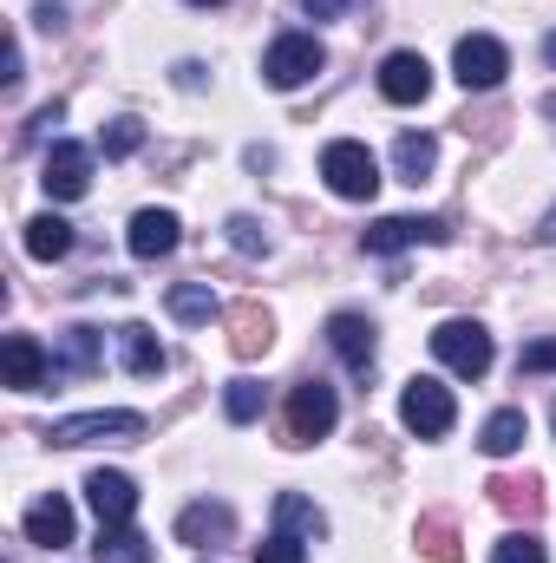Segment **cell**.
<instances>
[{
	"label": "cell",
	"mask_w": 556,
	"mask_h": 563,
	"mask_svg": "<svg viewBox=\"0 0 556 563\" xmlns=\"http://www.w3.org/2000/svg\"><path fill=\"white\" fill-rule=\"evenodd\" d=\"M321 66H327V53H321L314 33H281L276 46H269V59H263V79H269L276 92H294V86H308Z\"/></svg>",
	"instance_id": "cell-4"
},
{
	"label": "cell",
	"mask_w": 556,
	"mask_h": 563,
	"mask_svg": "<svg viewBox=\"0 0 556 563\" xmlns=\"http://www.w3.org/2000/svg\"><path fill=\"white\" fill-rule=\"evenodd\" d=\"M119 361H125V374H164V347H157V334L144 321L119 328Z\"/></svg>",
	"instance_id": "cell-18"
},
{
	"label": "cell",
	"mask_w": 556,
	"mask_h": 563,
	"mask_svg": "<svg viewBox=\"0 0 556 563\" xmlns=\"http://www.w3.org/2000/svg\"><path fill=\"white\" fill-rule=\"evenodd\" d=\"M524 374H544V367H556V341H537V347H524V361H518Z\"/></svg>",
	"instance_id": "cell-33"
},
{
	"label": "cell",
	"mask_w": 556,
	"mask_h": 563,
	"mask_svg": "<svg viewBox=\"0 0 556 563\" xmlns=\"http://www.w3.org/2000/svg\"><path fill=\"white\" fill-rule=\"evenodd\" d=\"M92 558L99 563H151V538H138L132 525H99V544H92Z\"/></svg>",
	"instance_id": "cell-20"
},
{
	"label": "cell",
	"mask_w": 556,
	"mask_h": 563,
	"mask_svg": "<svg viewBox=\"0 0 556 563\" xmlns=\"http://www.w3.org/2000/svg\"><path fill=\"white\" fill-rule=\"evenodd\" d=\"M334 420H341L334 387H327V380H294V394H288V445H314V439H327Z\"/></svg>",
	"instance_id": "cell-2"
},
{
	"label": "cell",
	"mask_w": 556,
	"mask_h": 563,
	"mask_svg": "<svg viewBox=\"0 0 556 563\" xmlns=\"http://www.w3.org/2000/svg\"><path fill=\"white\" fill-rule=\"evenodd\" d=\"M170 314H177V321H210V314H216L210 282H177V288H170Z\"/></svg>",
	"instance_id": "cell-27"
},
{
	"label": "cell",
	"mask_w": 556,
	"mask_h": 563,
	"mask_svg": "<svg viewBox=\"0 0 556 563\" xmlns=\"http://www.w3.org/2000/svg\"><path fill=\"white\" fill-rule=\"evenodd\" d=\"M230 243H236L243 256H269V230H263L256 217H230Z\"/></svg>",
	"instance_id": "cell-31"
},
{
	"label": "cell",
	"mask_w": 556,
	"mask_h": 563,
	"mask_svg": "<svg viewBox=\"0 0 556 563\" xmlns=\"http://www.w3.org/2000/svg\"><path fill=\"white\" fill-rule=\"evenodd\" d=\"M256 563H308V551H301V538L276 531V538H263V544H256Z\"/></svg>",
	"instance_id": "cell-32"
},
{
	"label": "cell",
	"mask_w": 556,
	"mask_h": 563,
	"mask_svg": "<svg viewBox=\"0 0 556 563\" xmlns=\"http://www.w3.org/2000/svg\"><path fill=\"white\" fill-rule=\"evenodd\" d=\"M400 420L413 426L419 439H445V432H452V420H458L452 387H438V380H425V374H419L413 387L400 394Z\"/></svg>",
	"instance_id": "cell-6"
},
{
	"label": "cell",
	"mask_w": 556,
	"mask_h": 563,
	"mask_svg": "<svg viewBox=\"0 0 556 563\" xmlns=\"http://www.w3.org/2000/svg\"><path fill=\"white\" fill-rule=\"evenodd\" d=\"M301 7H308V13H314V20H341V13H347V7H354V0H301Z\"/></svg>",
	"instance_id": "cell-34"
},
{
	"label": "cell",
	"mask_w": 556,
	"mask_h": 563,
	"mask_svg": "<svg viewBox=\"0 0 556 563\" xmlns=\"http://www.w3.org/2000/svg\"><path fill=\"white\" fill-rule=\"evenodd\" d=\"M432 92V66H425V53H387L380 59V99H393V106H419Z\"/></svg>",
	"instance_id": "cell-10"
},
{
	"label": "cell",
	"mask_w": 556,
	"mask_h": 563,
	"mask_svg": "<svg viewBox=\"0 0 556 563\" xmlns=\"http://www.w3.org/2000/svg\"><path fill=\"white\" fill-rule=\"evenodd\" d=\"M544 59H551V66H556V33H551V40H544Z\"/></svg>",
	"instance_id": "cell-36"
},
{
	"label": "cell",
	"mask_w": 556,
	"mask_h": 563,
	"mask_svg": "<svg viewBox=\"0 0 556 563\" xmlns=\"http://www.w3.org/2000/svg\"><path fill=\"white\" fill-rule=\"evenodd\" d=\"M321 177H327V190L334 197H347V203H374V190H380V164H374V151L354 139H334L321 151Z\"/></svg>",
	"instance_id": "cell-1"
},
{
	"label": "cell",
	"mask_w": 556,
	"mask_h": 563,
	"mask_svg": "<svg viewBox=\"0 0 556 563\" xmlns=\"http://www.w3.org/2000/svg\"><path fill=\"white\" fill-rule=\"evenodd\" d=\"M223 413L236 426H249L256 413H263V387L256 380H230V394H223Z\"/></svg>",
	"instance_id": "cell-28"
},
{
	"label": "cell",
	"mask_w": 556,
	"mask_h": 563,
	"mask_svg": "<svg viewBox=\"0 0 556 563\" xmlns=\"http://www.w3.org/2000/svg\"><path fill=\"white\" fill-rule=\"evenodd\" d=\"M0 79H7V86H20V46H13V40H7V59H0Z\"/></svg>",
	"instance_id": "cell-35"
},
{
	"label": "cell",
	"mask_w": 556,
	"mask_h": 563,
	"mask_svg": "<svg viewBox=\"0 0 556 563\" xmlns=\"http://www.w3.org/2000/svg\"><path fill=\"white\" fill-rule=\"evenodd\" d=\"M432 164H438V144L425 139V132H400V144H393V170H400L407 184H419Z\"/></svg>",
	"instance_id": "cell-25"
},
{
	"label": "cell",
	"mask_w": 556,
	"mask_h": 563,
	"mask_svg": "<svg viewBox=\"0 0 556 563\" xmlns=\"http://www.w3.org/2000/svg\"><path fill=\"white\" fill-rule=\"evenodd\" d=\"M276 531L301 538V544H314V538H327V518H321L301 492H281V498H276Z\"/></svg>",
	"instance_id": "cell-19"
},
{
	"label": "cell",
	"mask_w": 556,
	"mask_h": 563,
	"mask_svg": "<svg viewBox=\"0 0 556 563\" xmlns=\"http://www.w3.org/2000/svg\"><path fill=\"white\" fill-rule=\"evenodd\" d=\"M86 498H92L99 525H125V518L138 511V485H132L125 472H92V478H86Z\"/></svg>",
	"instance_id": "cell-13"
},
{
	"label": "cell",
	"mask_w": 556,
	"mask_h": 563,
	"mask_svg": "<svg viewBox=\"0 0 556 563\" xmlns=\"http://www.w3.org/2000/svg\"><path fill=\"white\" fill-rule=\"evenodd\" d=\"M40 184H46V197H53V203H73V197H86V184H92V151H86V144H53V151H46V177H40Z\"/></svg>",
	"instance_id": "cell-9"
},
{
	"label": "cell",
	"mask_w": 556,
	"mask_h": 563,
	"mask_svg": "<svg viewBox=\"0 0 556 563\" xmlns=\"http://www.w3.org/2000/svg\"><path fill=\"white\" fill-rule=\"evenodd\" d=\"M177 250V217L170 210H138L132 217V256L138 263H157V256H170Z\"/></svg>",
	"instance_id": "cell-16"
},
{
	"label": "cell",
	"mask_w": 556,
	"mask_h": 563,
	"mask_svg": "<svg viewBox=\"0 0 556 563\" xmlns=\"http://www.w3.org/2000/svg\"><path fill=\"white\" fill-rule=\"evenodd\" d=\"M491 563H551V558H544V544L531 531H511V538L491 544Z\"/></svg>",
	"instance_id": "cell-29"
},
{
	"label": "cell",
	"mask_w": 556,
	"mask_h": 563,
	"mask_svg": "<svg viewBox=\"0 0 556 563\" xmlns=\"http://www.w3.org/2000/svg\"><path fill=\"white\" fill-rule=\"evenodd\" d=\"M485 492H491V505L511 511V518H537V511H544V492H537L531 478H491Z\"/></svg>",
	"instance_id": "cell-24"
},
{
	"label": "cell",
	"mask_w": 556,
	"mask_h": 563,
	"mask_svg": "<svg viewBox=\"0 0 556 563\" xmlns=\"http://www.w3.org/2000/svg\"><path fill=\"white\" fill-rule=\"evenodd\" d=\"M432 354H438L458 380H485V374H491V334H485L478 321H445V328L432 334Z\"/></svg>",
	"instance_id": "cell-3"
},
{
	"label": "cell",
	"mask_w": 556,
	"mask_h": 563,
	"mask_svg": "<svg viewBox=\"0 0 556 563\" xmlns=\"http://www.w3.org/2000/svg\"><path fill=\"white\" fill-rule=\"evenodd\" d=\"M452 230L438 223V217H380L360 243H367V256H400V250H413V243H445Z\"/></svg>",
	"instance_id": "cell-8"
},
{
	"label": "cell",
	"mask_w": 556,
	"mask_h": 563,
	"mask_svg": "<svg viewBox=\"0 0 556 563\" xmlns=\"http://www.w3.org/2000/svg\"><path fill=\"white\" fill-rule=\"evenodd\" d=\"M190 7H223V0H190Z\"/></svg>",
	"instance_id": "cell-37"
},
{
	"label": "cell",
	"mask_w": 556,
	"mask_h": 563,
	"mask_svg": "<svg viewBox=\"0 0 556 563\" xmlns=\"http://www.w3.org/2000/svg\"><path fill=\"white\" fill-rule=\"evenodd\" d=\"M524 439H531V420H524L518 407H504V413H491V420H485V432H478V445H485L491 459H511V452H518Z\"/></svg>",
	"instance_id": "cell-22"
},
{
	"label": "cell",
	"mask_w": 556,
	"mask_h": 563,
	"mask_svg": "<svg viewBox=\"0 0 556 563\" xmlns=\"http://www.w3.org/2000/svg\"><path fill=\"white\" fill-rule=\"evenodd\" d=\"M419 551L432 563H458V525L452 518H419Z\"/></svg>",
	"instance_id": "cell-26"
},
{
	"label": "cell",
	"mask_w": 556,
	"mask_h": 563,
	"mask_svg": "<svg viewBox=\"0 0 556 563\" xmlns=\"http://www.w3.org/2000/svg\"><path fill=\"white\" fill-rule=\"evenodd\" d=\"M269 341H276V328H269V314H263L256 301H243V308H230V347H236L243 361H256V354H269Z\"/></svg>",
	"instance_id": "cell-17"
},
{
	"label": "cell",
	"mask_w": 556,
	"mask_h": 563,
	"mask_svg": "<svg viewBox=\"0 0 556 563\" xmlns=\"http://www.w3.org/2000/svg\"><path fill=\"white\" fill-rule=\"evenodd\" d=\"M66 250H73V223L66 217H33L26 223V256L33 263H59Z\"/></svg>",
	"instance_id": "cell-21"
},
{
	"label": "cell",
	"mask_w": 556,
	"mask_h": 563,
	"mask_svg": "<svg viewBox=\"0 0 556 563\" xmlns=\"http://www.w3.org/2000/svg\"><path fill=\"white\" fill-rule=\"evenodd\" d=\"M144 432V413H125V407H112V413H73V420H53L46 426V439L53 445H92V439H138Z\"/></svg>",
	"instance_id": "cell-7"
},
{
	"label": "cell",
	"mask_w": 556,
	"mask_h": 563,
	"mask_svg": "<svg viewBox=\"0 0 556 563\" xmlns=\"http://www.w3.org/2000/svg\"><path fill=\"white\" fill-rule=\"evenodd\" d=\"M236 538V511L230 505H190L184 518H177V544H190V551H216V544H230Z\"/></svg>",
	"instance_id": "cell-12"
},
{
	"label": "cell",
	"mask_w": 556,
	"mask_h": 563,
	"mask_svg": "<svg viewBox=\"0 0 556 563\" xmlns=\"http://www.w3.org/2000/svg\"><path fill=\"white\" fill-rule=\"evenodd\" d=\"M327 341H334V354H341L354 374L374 367V321H367V314H334V321H327Z\"/></svg>",
	"instance_id": "cell-15"
},
{
	"label": "cell",
	"mask_w": 556,
	"mask_h": 563,
	"mask_svg": "<svg viewBox=\"0 0 556 563\" xmlns=\"http://www.w3.org/2000/svg\"><path fill=\"white\" fill-rule=\"evenodd\" d=\"M92 367H99V328H66L53 374H92Z\"/></svg>",
	"instance_id": "cell-23"
},
{
	"label": "cell",
	"mask_w": 556,
	"mask_h": 563,
	"mask_svg": "<svg viewBox=\"0 0 556 563\" xmlns=\"http://www.w3.org/2000/svg\"><path fill=\"white\" fill-rule=\"evenodd\" d=\"M99 144H105V157H132V151L144 144V125H138V119H112Z\"/></svg>",
	"instance_id": "cell-30"
},
{
	"label": "cell",
	"mask_w": 556,
	"mask_h": 563,
	"mask_svg": "<svg viewBox=\"0 0 556 563\" xmlns=\"http://www.w3.org/2000/svg\"><path fill=\"white\" fill-rule=\"evenodd\" d=\"M0 374H7V387L33 394V387H46L53 361H46V347H40L33 334H7V341H0Z\"/></svg>",
	"instance_id": "cell-11"
},
{
	"label": "cell",
	"mask_w": 556,
	"mask_h": 563,
	"mask_svg": "<svg viewBox=\"0 0 556 563\" xmlns=\"http://www.w3.org/2000/svg\"><path fill=\"white\" fill-rule=\"evenodd\" d=\"M452 73H458V86H465V92H491V86H504L511 53H504L491 33H465V40H458V53H452Z\"/></svg>",
	"instance_id": "cell-5"
},
{
	"label": "cell",
	"mask_w": 556,
	"mask_h": 563,
	"mask_svg": "<svg viewBox=\"0 0 556 563\" xmlns=\"http://www.w3.org/2000/svg\"><path fill=\"white\" fill-rule=\"evenodd\" d=\"M26 544H40V551H66L73 544V505L59 492L40 498V505H26Z\"/></svg>",
	"instance_id": "cell-14"
}]
</instances>
